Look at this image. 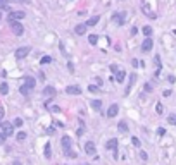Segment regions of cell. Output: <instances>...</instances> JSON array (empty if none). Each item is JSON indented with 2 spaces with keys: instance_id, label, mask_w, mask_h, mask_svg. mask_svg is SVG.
<instances>
[{
  "instance_id": "1",
  "label": "cell",
  "mask_w": 176,
  "mask_h": 165,
  "mask_svg": "<svg viewBox=\"0 0 176 165\" xmlns=\"http://www.w3.org/2000/svg\"><path fill=\"white\" fill-rule=\"evenodd\" d=\"M9 26H10V31H12L16 36H22V33H24V26H22L19 21H9Z\"/></svg>"
},
{
  "instance_id": "2",
  "label": "cell",
  "mask_w": 176,
  "mask_h": 165,
  "mask_svg": "<svg viewBox=\"0 0 176 165\" xmlns=\"http://www.w3.org/2000/svg\"><path fill=\"white\" fill-rule=\"evenodd\" d=\"M26 17V12L24 10H10L9 12V21H21Z\"/></svg>"
},
{
  "instance_id": "3",
  "label": "cell",
  "mask_w": 176,
  "mask_h": 165,
  "mask_svg": "<svg viewBox=\"0 0 176 165\" xmlns=\"http://www.w3.org/2000/svg\"><path fill=\"white\" fill-rule=\"evenodd\" d=\"M29 52H31L29 46H21V48L16 50V59H17V60H22V59H26V57L29 55Z\"/></svg>"
},
{
  "instance_id": "4",
  "label": "cell",
  "mask_w": 176,
  "mask_h": 165,
  "mask_svg": "<svg viewBox=\"0 0 176 165\" xmlns=\"http://www.w3.org/2000/svg\"><path fill=\"white\" fill-rule=\"evenodd\" d=\"M0 127H2V133L5 134V138H7V136H12V133H14V126H12L10 122H0Z\"/></svg>"
},
{
  "instance_id": "5",
  "label": "cell",
  "mask_w": 176,
  "mask_h": 165,
  "mask_svg": "<svg viewBox=\"0 0 176 165\" xmlns=\"http://www.w3.org/2000/svg\"><path fill=\"white\" fill-rule=\"evenodd\" d=\"M66 93L67 95H81V86L69 84V86H66Z\"/></svg>"
},
{
  "instance_id": "6",
  "label": "cell",
  "mask_w": 176,
  "mask_h": 165,
  "mask_svg": "<svg viewBox=\"0 0 176 165\" xmlns=\"http://www.w3.org/2000/svg\"><path fill=\"white\" fill-rule=\"evenodd\" d=\"M112 19L121 26V24H124L126 22V12H116L114 15H112Z\"/></svg>"
},
{
  "instance_id": "7",
  "label": "cell",
  "mask_w": 176,
  "mask_h": 165,
  "mask_svg": "<svg viewBox=\"0 0 176 165\" xmlns=\"http://www.w3.org/2000/svg\"><path fill=\"white\" fill-rule=\"evenodd\" d=\"M152 46H154V41H152V38H150V36H147V38H145V41L142 43V52H150V50H152Z\"/></svg>"
},
{
  "instance_id": "8",
  "label": "cell",
  "mask_w": 176,
  "mask_h": 165,
  "mask_svg": "<svg viewBox=\"0 0 176 165\" xmlns=\"http://www.w3.org/2000/svg\"><path fill=\"white\" fill-rule=\"evenodd\" d=\"M24 86H26L28 90H35V86H36V79H35L33 76H26V77H24Z\"/></svg>"
},
{
  "instance_id": "9",
  "label": "cell",
  "mask_w": 176,
  "mask_h": 165,
  "mask_svg": "<svg viewBox=\"0 0 176 165\" xmlns=\"http://www.w3.org/2000/svg\"><path fill=\"white\" fill-rule=\"evenodd\" d=\"M95 152H97L95 143H93V141H86V143H85V153H86V155H95Z\"/></svg>"
},
{
  "instance_id": "10",
  "label": "cell",
  "mask_w": 176,
  "mask_h": 165,
  "mask_svg": "<svg viewBox=\"0 0 176 165\" xmlns=\"http://www.w3.org/2000/svg\"><path fill=\"white\" fill-rule=\"evenodd\" d=\"M118 112H119V105H118V103H112V105L109 107V110H107V117L112 119V117L118 115Z\"/></svg>"
},
{
  "instance_id": "11",
  "label": "cell",
  "mask_w": 176,
  "mask_h": 165,
  "mask_svg": "<svg viewBox=\"0 0 176 165\" xmlns=\"http://www.w3.org/2000/svg\"><path fill=\"white\" fill-rule=\"evenodd\" d=\"M142 10H143V14H145V15H149L150 19H157V14H156V12H152V10L149 9V5H147V3H143V5H142Z\"/></svg>"
},
{
  "instance_id": "12",
  "label": "cell",
  "mask_w": 176,
  "mask_h": 165,
  "mask_svg": "<svg viewBox=\"0 0 176 165\" xmlns=\"http://www.w3.org/2000/svg\"><path fill=\"white\" fill-rule=\"evenodd\" d=\"M135 81H137V74H131V76H130V83H128V86H126V90H124V95H130V91H131Z\"/></svg>"
},
{
  "instance_id": "13",
  "label": "cell",
  "mask_w": 176,
  "mask_h": 165,
  "mask_svg": "<svg viewBox=\"0 0 176 165\" xmlns=\"http://www.w3.org/2000/svg\"><path fill=\"white\" fill-rule=\"evenodd\" d=\"M105 146H107V150H111V152H116V150H118V139H116V138L109 139Z\"/></svg>"
},
{
  "instance_id": "14",
  "label": "cell",
  "mask_w": 176,
  "mask_h": 165,
  "mask_svg": "<svg viewBox=\"0 0 176 165\" xmlns=\"http://www.w3.org/2000/svg\"><path fill=\"white\" fill-rule=\"evenodd\" d=\"M55 93H57V90H55L54 86H47V88L43 90V95H45V96H55Z\"/></svg>"
},
{
  "instance_id": "15",
  "label": "cell",
  "mask_w": 176,
  "mask_h": 165,
  "mask_svg": "<svg viewBox=\"0 0 176 165\" xmlns=\"http://www.w3.org/2000/svg\"><path fill=\"white\" fill-rule=\"evenodd\" d=\"M99 21H100V15H95V17H90L85 24H86V28H90V26H95V24H99Z\"/></svg>"
},
{
  "instance_id": "16",
  "label": "cell",
  "mask_w": 176,
  "mask_h": 165,
  "mask_svg": "<svg viewBox=\"0 0 176 165\" xmlns=\"http://www.w3.org/2000/svg\"><path fill=\"white\" fill-rule=\"evenodd\" d=\"M74 33H76V34H80V36H81V34H85V33H86V24H78V26L74 28Z\"/></svg>"
},
{
  "instance_id": "17",
  "label": "cell",
  "mask_w": 176,
  "mask_h": 165,
  "mask_svg": "<svg viewBox=\"0 0 176 165\" xmlns=\"http://www.w3.org/2000/svg\"><path fill=\"white\" fill-rule=\"evenodd\" d=\"M62 148H64V152L71 148V138H69V136H64V138H62Z\"/></svg>"
},
{
  "instance_id": "18",
  "label": "cell",
  "mask_w": 176,
  "mask_h": 165,
  "mask_svg": "<svg viewBox=\"0 0 176 165\" xmlns=\"http://www.w3.org/2000/svg\"><path fill=\"white\" fill-rule=\"evenodd\" d=\"M124 77H126V72H124V71H116V81H118V83H123Z\"/></svg>"
},
{
  "instance_id": "19",
  "label": "cell",
  "mask_w": 176,
  "mask_h": 165,
  "mask_svg": "<svg viewBox=\"0 0 176 165\" xmlns=\"http://www.w3.org/2000/svg\"><path fill=\"white\" fill-rule=\"evenodd\" d=\"M90 105H92V108H93V110H100L102 102H100V100H92V102H90Z\"/></svg>"
},
{
  "instance_id": "20",
  "label": "cell",
  "mask_w": 176,
  "mask_h": 165,
  "mask_svg": "<svg viewBox=\"0 0 176 165\" xmlns=\"http://www.w3.org/2000/svg\"><path fill=\"white\" fill-rule=\"evenodd\" d=\"M118 129H119V133H128V124H126L124 121H121V122L118 124Z\"/></svg>"
},
{
  "instance_id": "21",
  "label": "cell",
  "mask_w": 176,
  "mask_h": 165,
  "mask_svg": "<svg viewBox=\"0 0 176 165\" xmlns=\"http://www.w3.org/2000/svg\"><path fill=\"white\" fill-rule=\"evenodd\" d=\"M0 93H2V95H7V93H9V84H7L5 81L0 83Z\"/></svg>"
},
{
  "instance_id": "22",
  "label": "cell",
  "mask_w": 176,
  "mask_h": 165,
  "mask_svg": "<svg viewBox=\"0 0 176 165\" xmlns=\"http://www.w3.org/2000/svg\"><path fill=\"white\" fill-rule=\"evenodd\" d=\"M142 33H143L145 36H152V28H150V26H143Z\"/></svg>"
},
{
  "instance_id": "23",
  "label": "cell",
  "mask_w": 176,
  "mask_h": 165,
  "mask_svg": "<svg viewBox=\"0 0 176 165\" xmlns=\"http://www.w3.org/2000/svg\"><path fill=\"white\" fill-rule=\"evenodd\" d=\"M52 62V57L50 55H43L41 59H40V64H50Z\"/></svg>"
},
{
  "instance_id": "24",
  "label": "cell",
  "mask_w": 176,
  "mask_h": 165,
  "mask_svg": "<svg viewBox=\"0 0 176 165\" xmlns=\"http://www.w3.org/2000/svg\"><path fill=\"white\" fill-rule=\"evenodd\" d=\"M45 158H52V152H50V143L45 145Z\"/></svg>"
},
{
  "instance_id": "25",
  "label": "cell",
  "mask_w": 176,
  "mask_h": 165,
  "mask_svg": "<svg viewBox=\"0 0 176 165\" xmlns=\"http://www.w3.org/2000/svg\"><path fill=\"white\" fill-rule=\"evenodd\" d=\"M88 41H90V45H95V43L99 41V36H97V34H90V36H88Z\"/></svg>"
},
{
  "instance_id": "26",
  "label": "cell",
  "mask_w": 176,
  "mask_h": 165,
  "mask_svg": "<svg viewBox=\"0 0 176 165\" xmlns=\"http://www.w3.org/2000/svg\"><path fill=\"white\" fill-rule=\"evenodd\" d=\"M47 108L52 110V112H57V114L60 112V107H57V105H50V103H47Z\"/></svg>"
},
{
  "instance_id": "27",
  "label": "cell",
  "mask_w": 176,
  "mask_h": 165,
  "mask_svg": "<svg viewBox=\"0 0 176 165\" xmlns=\"http://www.w3.org/2000/svg\"><path fill=\"white\" fill-rule=\"evenodd\" d=\"M19 90H21V93H22V95H24V96H28V95H29V91H31V90H28V88H26V86H24V84H22V86H21V88H19Z\"/></svg>"
},
{
  "instance_id": "28",
  "label": "cell",
  "mask_w": 176,
  "mask_h": 165,
  "mask_svg": "<svg viewBox=\"0 0 176 165\" xmlns=\"http://www.w3.org/2000/svg\"><path fill=\"white\" fill-rule=\"evenodd\" d=\"M24 139H26V133H24V131L17 133V141H24Z\"/></svg>"
},
{
  "instance_id": "29",
  "label": "cell",
  "mask_w": 176,
  "mask_h": 165,
  "mask_svg": "<svg viewBox=\"0 0 176 165\" xmlns=\"http://www.w3.org/2000/svg\"><path fill=\"white\" fill-rule=\"evenodd\" d=\"M64 153H66V157H71V158H76V153H74V152H73L71 148H69V150H66Z\"/></svg>"
},
{
  "instance_id": "30",
  "label": "cell",
  "mask_w": 176,
  "mask_h": 165,
  "mask_svg": "<svg viewBox=\"0 0 176 165\" xmlns=\"http://www.w3.org/2000/svg\"><path fill=\"white\" fill-rule=\"evenodd\" d=\"M156 112H157V114H162V112H164V107H162V103H157V105H156Z\"/></svg>"
},
{
  "instance_id": "31",
  "label": "cell",
  "mask_w": 176,
  "mask_h": 165,
  "mask_svg": "<svg viewBox=\"0 0 176 165\" xmlns=\"http://www.w3.org/2000/svg\"><path fill=\"white\" fill-rule=\"evenodd\" d=\"M12 126H14V127H21V126H22V119H19V117H17V119L14 121V124H12Z\"/></svg>"
},
{
  "instance_id": "32",
  "label": "cell",
  "mask_w": 176,
  "mask_h": 165,
  "mask_svg": "<svg viewBox=\"0 0 176 165\" xmlns=\"http://www.w3.org/2000/svg\"><path fill=\"white\" fill-rule=\"evenodd\" d=\"M168 122H169L171 126H176V115H169V117H168Z\"/></svg>"
},
{
  "instance_id": "33",
  "label": "cell",
  "mask_w": 176,
  "mask_h": 165,
  "mask_svg": "<svg viewBox=\"0 0 176 165\" xmlns=\"http://www.w3.org/2000/svg\"><path fill=\"white\" fill-rule=\"evenodd\" d=\"M131 143H133V145H135V146H137V148H140V145H142V143H140V139H138V138H131Z\"/></svg>"
},
{
  "instance_id": "34",
  "label": "cell",
  "mask_w": 176,
  "mask_h": 165,
  "mask_svg": "<svg viewBox=\"0 0 176 165\" xmlns=\"http://www.w3.org/2000/svg\"><path fill=\"white\" fill-rule=\"evenodd\" d=\"M88 90H90L92 93H97V91H99V88H97V86H93V84H92V86H88Z\"/></svg>"
},
{
  "instance_id": "35",
  "label": "cell",
  "mask_w": 176,
  "mask_h": 165,
  "mask_svg": "<svg viewBox=\"0 0 176 165\" xmlns=\"http://www.w3.org/2000/svg\"><path fill=\"white\" fill-rule=\"evenodd\" d=\"M140 158H142V160H147V158H149V155H147L145 152H140Z\"/></svg>"
},
{
  "instance_id": "36",
  "label": "cell",
  "mask_w": 176,
  "mask_h": 165,
  "mask_svg": "<svg viewBox=\"0 0 176 165\" xmlns=\"http://www.w3.org/2000/svg\"><path fill=\"white\" fill-rule=\"evenodd\" d=\"M3 143H5V134L0 133V145H3Z\"/></svg>"
},
{
  "instance_id": "37",
  "label": "cell",
  "mask_w": 176,
  "mask_h": 165,
  "mask_svg": "<svg viewBox=\"0 0 176 165\" xmlns=\"http://www.w3.org/2000/svg\"><path fill=\"white\" fill-rule=\"evenodd\" d=\"M109 69H111V71H112V72H116V71H118V65H116V64H112V65H111V67H109Z\"/></svg>"
},
{
  "instance_id": "38",
  "label": "cell",
  "mask_w": 176,
  "mask_h": 165,
  "mask_svg": "<svg viewBox=\"0 0 176 165\" xmlns=\"http://www.w3.org/2000/svg\"><path fill=\"white\" fill-rule=\"evenodd\" d=\"M157 134H159V136H164V134H166V131H164V129H162V127H161V129H159V131H157Z\"/></svg>"
},
{
  "instance_id": "39",
  "label": "cell",
  "mask_w": 176,
  "mask_h": 165,
  "mask_svg": "<svg viewBox=\"0 0 176 165\" xmlns=\"http://www.w3.org/2000/svg\"><path fill=\"white\" fill-rule=\"evenodd\" d=\"M131 64H133V65H135V67H137V65H140V62H138V60H137V59H133V60H131Z\"/></svg>"
},
{
  "instance_id": "40",
  "label": "cell",
  "mask_w": 176,
  "mask_h": 165,
  "mask_svg": "<svg viewBox=\"0 0 176 165\" xmlns=\"http://www.w3.org/2000/svg\"><path fill=\"white\" fill-rule=\"evenodd\" d=\"M145 91H152V86H150V84H149V83H147V84H145Z\"/></svg>"
},
{
  "instance_id": "41",
  "label": "cell",
  "mask_w": 176,
  "mask_h": 165,
  "mask_svg": "<svg viewBox=\"0 0 176 165\" xmlns=\"http://www.w3.org/2000/svg\"><path fill=\"white\" fill-rule=\"evenodd\" d=\"M83 133H85V129H83V126H81V127H80V129H78V136H81V134H83Z\"/></svg>"
},
{
  "instance_id": "42",
  "label": "cell",
  "mask_w": 176,
  "mask_h": 165,
  "mask_svg": "<svg viewBox=\"0 0 176 165\" xmlns=\"http://www.w3.org/2000/svg\"><path fill=\"white\" fill-rule=\"evenodd\" d=\"M164 96H171V90H166L164 91Z\"/></svg>"
},
{
  "instance_id": "43",
  "label": "cell",
  "mask_w": 176,
  "mask_h": 165,
  "mask_svg": "<svg viewBox=\"0 0 176 165\" xmlns=\"http://www.w3.org/2000/svg\"><path fill=\"white\" fill-rule=\"evenodd\" d=\"M3 117V107H0V119Z\"/></svg>"
},
{
  "instance_id": "44",
  "label": "cell",
  "mask_w": 176,
  "mask_h": 165,
  "mask_svg": "<svg viewBox=\"0 0 176 165\" xmlns=\"http://www.w3.org/2000/svg\"><path fill=\"white\" fill-rule=\"evenodd\" d=\"M12 165H22V164H21L19 160H14V164H12Z\"/></svg>"
},
{
  "instance_id": "45",
  "label": "cell",
  "mask_w": 176,
  "mask_h": 165,
  "mask_svg": "<svg viewBox=\"0 0 176 165\" xmlns=\"http://www.w3.org/2000/svg\"><path fill=\"white\" fill-rule=\"evenodd\" d=\"M12 2H14V0H12ZM19 2H24V0H19Z\"/></svg>"
},
{
  "instance_id": "46",
  "label": "cell",
  "mask_w": 176,
  "mask_h": 165,
  "mask_svg": "<svg viewBox=\"0 0 176 165\" xmlns=\"http://www.w3.org/2000/svg\"><path fill=\"white\" fill-rule=\"evenodd\" d=\"M0 17H2V12H0Z\"/></svg>"
},
{
  "instance_id": "47",
  "label": "cell",
  "mask_w": 176,
  "mask_h": 165,
  "mask_svg": "<svg viewBox=\"0 0 176 165\" xmlns=\"http://www.w3.org/2000/svg\"><path fill=\"white\" fill-rule=\"evenodd\" d=\"M175 34H176V29H175Z\"/></svg>"
},
{
  "instance_id": "48",
  "label": "cell",
  "mask_w": 176,
  "mask_h": 165,
  "mask_svg": "<svg viewBox=\"0 0 176 165\" xmlns=\"http://www.w3.org/2000/svg\"><path fill=\"white\" fill-rule=\"evenodd\" d=\"M83 165H88V164H83Z\"/></svg>"
},
{
  "instance_id": "49",
  "label": "cell",
  "mask_w": 176,
  "mask_h": 165,
  "mask_svg": "<svg viewBox=\"0 0 176 165\" xmlns=\"http://www.w3.org/2000/svg\"><path fill=\"white\" fill-rule=\"evenodd\" d=\"M0 2H2V0H0Z\"/></svg>"
}]
</instances>
